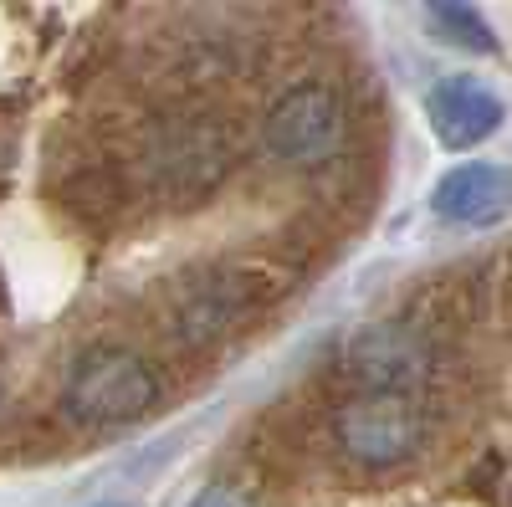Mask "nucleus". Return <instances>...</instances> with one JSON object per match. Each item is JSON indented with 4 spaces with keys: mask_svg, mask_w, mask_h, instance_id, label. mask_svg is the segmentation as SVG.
<instances>
[{
    "mask_svg": "<svg viewBox=\"0 0 512 507\" xmlns=\"http://www.w3.org/2000/svg\"><path fill=\"white\" fill-rule=\"evenodd\" d=\"M236 164V144L216 118H164L139 144V169L169 205H195L216 190Z\"/></svg>",
    "mask_w": 512,
    "mask_h": 507,
    "instance_id": "nucleus-1",
    "label": "nucleus"
},
{
    "mask_svg": "<svg viewBox=\"0 0 512 507\" xmlns=\"http://www.w3.org/2000/svg\"><path fill=\"white\" fill-rule=\"evenodd\" d=\"M159 405V374L139 349L88 344L62 374V410L82 426H128Z\"/></svg>",
    "mask_w": 512,
    "mask_h": 507,
    "instance_id": "nucleus-2",
    "label": "nucleus"
},
{
    "mask_svg": "<svg viewBox=\"0 0 512 507\" xmlns=\"http://www.w3.org/2000/svg\"><path fill=\"white\" fill-rule=\"evenodd\" d=\"M251 308H256V282L231 262H205L180 272V282L164 292V328L175 344L205 349L231 328H241Z\"/></svg>",
    "mask_w": 512,
    "mask_h": 507,
    "instance_id": "nucleus-3",
    "label": "nucleus"
},
{
    "mask_svg": "<svg viewBox=\"0 0 512 507\" xmlns=\"http://www.w3.org/2000/svg\"><path fill=\"white\" fill-rule=\"evenodd\" d=\"M333 436L359 467H405L431 441V420L410 395H354L338 405Z\"/></svg>",
    "mask_w": 512,
    "mask_h": 507,
    "instance_id": "nucleus-4",
    "label": "nucleus"
},
{
    "mask_svg": "<svg viewBox=\"0 0 512 507\" xmlns=\"http://www.w3.org/2000/svg\"><path fill=\"white\" fill-rule=\"evenodd\" d=\"M344 129H349L344 98H338L328 82H297V88H287L267 108L262 144L277 164L313 169V164H323L344 149Z\"/></svg>",
    "mask_w": 512,
    "mask_h": 507,
    "instance_id": "nucleus-5",
    "label": "nucleus"
},
{
    "mask_svg": "<svg viewBox=\"0 0 512 507\" xmlns=\"http://www.w3.org/2000/svg\"><path fill=\"white\" fill-rule=\"evenodd\" d=\"M436 369L431 338L410 323H374L359 328L344 354H338V374L354 385V395H410L425 385Z\"/></svg>",
    "mask_w": 512,
    "mask_h": 507,
    "instance_id": "nucleus-6",
    "label": "nucleus"
},
{
    "mask_svg": "<svg viewBox=\"0 0 512 507\" xmlns=\"http://www.w3.org/2000/svg\"><path fill=\"white\" fill-rule=\"evenodd\" d=\"M425 118L446 149H472L502 129V98L477 77H441L425 93Z\"/></svg>",
    "mask_w": 512,
    "mask_h": 507,
    "instance_id": "nucleus-7",
    "label": "nucleus"
},
{
    "mask_svg": "<svg viewBox=\"0 0 512 507\" xmlns=\"http://www.w3.org/2000/svg\"><path fill=\"white\" fill-rule=\"evenodd\" d=\"M431 210L451 226H492L512 210V169L472 159V164H456L451 175L436 185Z\"/></svg>",
    "mask_w": 512,
    "mask_h": 507,
    "instance_id": "nucleus-8",
    "label": "nucleus"
},
{
    "mask_svg": "<svg viewBox=\"0 0 512 507\" xmlns=\"http://www.w3.org/2000/svg\"><path fill=\"white\" fill-rule=\"evenodd\" d=\"M425 16H431V26L461 52H482V57L497 52V31L487 26V16L472 0H425Z\"/></svg>",
    "mask_w": 512,
    "mask_h": 507,
    "instance_id": "nucleus-9",
    "label": "nucleus"
},
{
    "mask_svg": "<svg viewBox=\"0 0 512 507\" xmlns=\"http://www.w3.org/2000/svg\"><path fill=\"white\" fill-rule=\"evenodd\" d=\"M62 195L77 216H93V221H108L123 210V185L113 180V169H82L77 180L62 185Z\"/></svg>",
    "mask_w": 512,
    "mask_h": 507,
    "instance_id": "nucleus-10",
    "label": "nucleus"
},
{
    "mask_svg": "<svg viewBox=\"0 0 512 507\" xmlns=\"http://www.w3.org/2000/svg\"><path fill=\"white\" fill-rule=\"evenodd\" d=\"M190 507H251V502H246L241 492H231V487H205Z\"/></svg>",
    "mask_w": 512,
    "mask_h": 507,
    "instance_id": "nucleus-11",
    "label": "nucleus"
},
{
    "mask_svg": "<svg viewBox=\"0 0 512 507\" xmlns=\"http://www.w3.org/2000/svg\"><path fill=\"white\" fill-rule=\"evenodd\" d=\"M0 400H6V385H0Z\"/></svg>",
    "mask_w": 512,
    "mask_h": 507,
    "instance_id": "nucleus-12",
    "label": "nucleus"
},
{
    "mask_svg": "<svg viewBox=\"0 0 512 507\" xmlns=\"http://www.w3.org/2000/svg\"><path fill=\"white\" fill-rule=\"evenodd\" d=\"M103 507H118V502H103Z\"/></svg>",
    "mask_w": 512,
    "mask_h": 507,
    "instance_id": "nucleus-13",
    "label": "nucleus"
}]
</instances>
